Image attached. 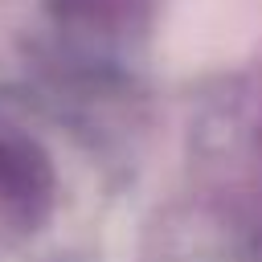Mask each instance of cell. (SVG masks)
Wrapping results in <instances>:
<instances>
[{"label": "cell", "mask_w": 262, "mask_h": 262, "mask_svg": "<svg viewBox=\"0 0 262 262\" xmlns=\"http://www.w3.org/2000/svg\"><path fill=\"white\" fill-rule=\"evenodd\" d=\"M262 37V0H168L160 53L176 70L225 66Z\"/></svg>", "instance_id": "6da1fadb"}]
</instances>
